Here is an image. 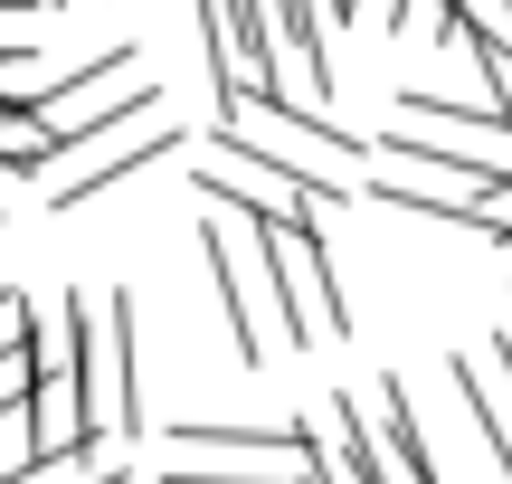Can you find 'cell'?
Returning a JSON list of instances; mask_svg holds the SVG:
<instances>
[{"label":"cell","mask_w":512,"mask_h":484,"mask_svg":"<svg viewBox=\"0 0 512 484\" xmlns=\"http://www.w3.org/2000/svg\"><path fill=\"white\" fill-rule=\"evenodd\" d=\"M256 257H266V295H275V314H285L294 352L351 333V304H342V285H332V247H323V228H313V209H266V219H256Z\"/></svg>","instance_id":"obj_1"},{"label":"cell","mask_w":512,"mask_h":484,"mask_svg":"<svg viewBox=\"0 0 512 484\" xmlns=\"http://www.w3.org/2000/svg\"><path fill=\"white\" fill-rule=\"evenodd\" d=\"M200 257H209V285H219V314H228V342H238V371H266V361H275V323H266V285H256V266L228 247L219 219L200 228Z\"/></svg>","instance_id":"obj_2"},{"label":"cell","mask_w":512,"mask_h":484,"mask_svg":"<svg viewBox=\"0 0 512 484\" xmlns=\"http://www.w3.org/2000/svg\"><path fill=\"white\" fill-rule=\"evenodd\" d=\"M475 228H484L494 247H512V171H503V181H494V190L475 200Z\"/></svg>","instance_id":"obj_10"},{"label":"cell","mask_w":512,"mask_h":484,"mask_svg":"<svg viewBox=\"0 0 512 484\" xmlns=\"http://www.w3.org/2000/svg\"><path fill=\"white\" fill-rule=\"evenodd\" d=\"M313 466H323V447L304 466H171L162 484H313Z\"/></svg>","instance_id":"obj_8"},{"label":"cell","mask_w":512,"mask_h":484,"mask_svg":"<svg viewBox=\"0 0 512 484\" xmlns=\"http://www.w3.org/2000/svg\"><path fill=\"white\" fill-rule=\"evenodd\" d=\"M38 466V428H29V409H0V484H19Z\"/></svg>","instance_id":"obj_9"},{"label":"cell","mask_w":512,"mask_h":484,"mask_svg":"<svg viewBox=\"0 0 512 484\" xmlns=\"http://www.w3.org/2000/svg\"><path fill=\"white\" fill-rule=\"evenodd\" d=\"M446 390L475 409V437L494 447V466H503V484H512V390L484 371V361H446Z\"/></svg>","instance_id":"obj_7"},{"label":"cell","mask_w":512,"mask_h":484,"mask_svg":"<svg viewBox=\"0 0 512 484\" xmlns=\"http://www.w3.org/2000/svg\"><path fill=\"white\" fill-rule=\"evenodd\" d=\"M162 152H181V133L171 124H124V133H95L86 152H67V171H57V190H48V209H86V200H105L124 171H143V162H162Z\"/></svg>","instance_id":"obj_3"},{"label":"cell","mask_w":512,"mask_h":484,"mask_svg":"<svg viewBox=\"0 0 512 484\" xmlns=\"http://www.w3.org/2000/svg\"><path fill=\"white\" fill-rule=\"evenodd\" d=\"M38 10H57V0H38Z\"/></svg>","instance_id":"obj_12"},{"label":"cell","mask_w":512,"mask_h":484,"mask_svg":"<svg viewBox=\"0 0 512 484\" xmlns=\"http://www.w3.org/2000/svg\"><path fill=\"white\" fill-rule=\"evenodd\" d=\"M380 456H389V475L399 484H446L437 475V456H427V428H418V399H408V380H380Z\"/></svg>","instance_id":"obj_5"},{"label":"cell","mask_w":512,"mask_h":484,"mask_svg":"<svg viewBox=\"0 0 512 484\" xmlns=\"http://www.w3.org/2000/svg\"><path fill=\"white\" fill-rule=\"evenodd\" d=\"M171 447H181V466H304L323 437H313L304 418H285V428H219V418H181Z\"/></svg>","instance_id":"obj_4"},{"label":"cell","mask_w":512,"mask_h":484,"mask_svg":"<svg viewBox=\"0 0 512 484\" xmlns=\"http://www.w3.org/2000/svg\"><path fill=\"white\" fill-rule=\"evenodd\" d=\"M494 361H503V380H512V323H503V333H494Z\"/></svg>","instance_id":"obj_11"},{"label":"cell","mask_w":512,"mask_h":484,"mask_svg":"<svg viewBox=\"0 0 512 484\" xmlns=\"http://www.w3.org/2000/svg\"><path fill=\"white\" fill-rule=\"evenodd\" d=\"M323 456H332V475H342V484H399V475H389V456H380V437H370V418H361V399H332V409H323Z\"/></svg>","instance_id":"obj_6"}]
</instances>
